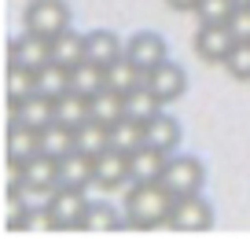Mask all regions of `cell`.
<instances>
[{"instance_id": "cell-1", "label": "cell", "mask_w": 250, "mask_h": 239, "mask_svg": "<svg viewBox=\"0 0 250 239\" xmlns=\"http://www.w3.org/2000/svg\"><path fill=\"white\" fill-rule=\"evenodd\" d=\"M169 210H173V195L166 192L158 180L151 184H133L125 195V221L133 228H158L169 224Z\"/></svg>"}, {"instance_id": "cell-2", "label": "cell", "mask_w": 250, "mask_h": 239, "mask_svg": "<svg viewBox=\"0 0 250 239\" xmlns=\"http://www.w3.org/2000/svg\"><path fill=\"white\" fill-rule=\"evenodd\" d=\"M206 180V166L199 162L195 154H169L166 173L158 177V184L173 195V199H184V195H199Z\"/></svg>"}, {"instance_id": "cell-3", "label": "cell", "mask_w": 250, "mask_h": 239, "mask_svg": "<svg viewBox=\"0 0 250 239\" xmlns=\"http://www.w3.org/2000/svg\"><path fill=\"white\" fill-rule=\"evenodd\" d=\"M44 210H48V217H52L55 232H74V228H81V221H85L88 195L81 192V188H55V192L48 195Z\"/></svg>"}, {"instance_id": "cell-4", "label": "cell", "mask_w": 250, "mask_h": 239, "mask_svg": "<svg viewBox=\"0 0 250 239\" xmlns=\"http://www.w3.org/2000/svg\"><path fill=\"white\" fill-rule=\"evenodd\" d=\"M22 22H26V30L55 41L62 30H70V4L66 0H30Z\"/></svg>"}, {"instance_id": "cell-5", "label": "cell", "mask_w": 250, "mask_h": 239, "mask_svg": "<svg viewBox=\"0 0 250 239\" xmlns=\"http://www.w3.org/2000/svg\"><path fill=\"white\" fill-rule=\"evenodd\" d=\"M210 224H213V202L203 192L173 199V210H169V228L173 232H206Z\"/></svg>"}, {"instance_id": "cell-6", "label": "cell", "mask_w": 250, "mask_h": 239, "mask_svg": "<svg viewBox=\"0 0 250 239\" xmlns=\"http://www.w3.org/2000/svg\"><path fill=\"white\" fill-rule=\"evenodd\" d=\"M15 184H22L30 195H52L55 184H59V162L48 158V154H37L26 166H15Z\"/></svg>"}, {"instance_id": "cell-7", "label": "cell", "mask_w": 250, "mask_h": 239, "mask_svg": "<svg viewBox=\"0 0 250 239\" xmlns=\"http://www.w3.org/2000/svg\"><path fill=\"white\" fill-rule=\"evenodd\" d=\"M8 63L11 66H26V70L48 66V63H52V41L33 33V30H22L8 48Z\"/></svg>"}, {"instance_id": "cell-8", "label": "cell", "mask_w": 250, "mask_h": 239, "mask_svg": "<svg viewBox=\"0 0 250 239\" xmlns=\"http://www.w3.org/2000/svg\"><path fill=\"white\" fill-rule=\"evenodd\" d=\"M235 48V37L228 26H217V22H199L195 30V55L206 63H221L225 66V59L232 55Z\"/></svg>"}, {"instance_id": "cell-9", "label": "cell", "mask_w": 250, "mask_h": 239, "mask_svg": "<svg viewBox=\"0 0 250 239\" xmlns=\"http://www.w3.org/2000/svg\"><path fill=\"white\" fill-rule=\"evenodd\" d=\"M125 55L136 63V70H140L144 77L151 74L155 66H162L166 63V41H162V33H155V30H144V33H133L129 37V44H125Z\"/></svg>"}, {"instance_id": "cell-10", "label": "cell", "mask_w": 250, "mask_h": 239, "mask_svg": "<svg viewBox=\"0 0 250 239\" xmlns=\"http://www.w3.org/2000/svg\"><path fill=\"white\" fill-rule=\"evenodd\" d=\"M147 85H151V92H155L162 103H173V100H180V96H184L188 74H184V66H177V63L166 59L162 66H155V70L147 74Z\"/></svg>"}, {"instance_id": "cell-11", "label": "cell", "mask_w": 250, "mask_h": 239, "mask_svg": "<svg viewBox=\"0 0 250 239\" xmlns=\"http://www.w3.org/2000/svg\"><path fill=\"white\" fill-rule=\"evenodd\" d=\"M133 180V166H129V154L114 151V147H107V151L96 158V184L107 188V192H114V188L129 184Z\"/></svg>"}, {"instance_id": "cell-12", "label": "cell", "mask_w": 250, "mask_h": 239, "mask_svg": "<svg viewBox=\"0 0 250 239\" xmlns=\"http://www.w3.org/2000/svg\"><path fill=\"white\" fill-rule=\"evenodd\" d=\"M88 184H96V158L70 151L59 162V184L55 188H81V192H88Z\"/></svg>"}, {"instance_id": "cell-13", "label": "cell", "mask_w": 250, "mask_h": 239, "mask_svg": "<svg viewBox=\"0 0 250 239\" xmlns=\"http://www.w3.org/2000/svg\"><path fill=\"white\" fill-rule=\"evenodd\" d=\"M11 122L15 125H26V129H48V125L55 122V103L48 100V96H30V100H22V103H15L11 107Z\"/></svg>"}, {"instance_id": "cell-14", "label": "cell", "mask_w": 250, "mask_h": 239, "mask_svg": "<svg viewBox=\"0 0 250 239\" xmlns=\"http://www.w3.org/2000/svg\"><path fill=\"white\" fill-rule=\"evenodd\" d=\"M41 154V132L37 129H26V125L8 122V166H26L30 158Z\"/></svg>"}, {"instance_id": "cell-15", "label": "cell", "mask_w": 250, "mask_h": 239, "mask_svg": "<svg viewBox=\"0 0 250 239\" xmlns=\"http://www.w3.org/2000/svg\"><path fill=\"white\" fill-rule=\"evenodd\" d=\"M166 162H169V154L158 151L151 144H140L133 154H129V166H133V184H151L166 173Z\"/></svg>"}, {"instance_id": "cell-16", "label": "cell", "mask_w": 250, "mask_h": 239, "mask_svg": "<svg viewBox=\"0 0 250 239\" xmlns=\"http://www.w3.org/2000/svg\"><path fill=\"white\" fill-rule=\"evenodd\" d=\"M144 144H151V147H158V151L173 154V151H177V144H180V122L173 114H166V110H158V114L144 125Z\"/></svg>"}, {"instance_id": "cell-17", "label": "cell", "mask_w": 250, "mask_h": 239, "mask_svg": "<svg viewBox=\"0 0 250 239\" xmlns=\"http://www.w3.org/2000/svg\"><path fill=\"white\" fill-rule=\"evenodd\" d=\"M162 107H166V103L158 100L155 92H151L147 77H144V81L133 88V92H125V118H133V122H140V125H147Z\"/></svg>"}, {"instance_id": "cell-18", "label": "cell", "mask_w": 250, "mask_h": 239, "mask_svg": "<svg viewBox=\"0 0 250 239\" xmlns=\"http://www.w3.org/2000/svg\"><path fill=\"white\" fill-rule=\"evenodd\" d=\"M103 88H107V77H103V66L100 63H92L85 55V59L78 63V66L70 70V92L85 96V100H92V96H100Z\"/></svg>"}, {"instance_id": "cell-19", "label": "cell", "mask_w": 250, "mask_h": 239, "mask_svg": "<svg viewBox=\"0 0 250 239\" xmlns=\"http://www.w3.org/2000/svg\"><path fill=\"white\" fill-rule=\"evenodd\" d=\"M103 77H107V88H114V92H122V96H125V92H133V88L144 81V74L136 70V63L129 59L125 52L103 66Z\"/></svg>"}, {"instance_id": "cell-20", "label": "cell", "mask_w": 250, "mask_h": 239, "mask_svg": "<svg viewBox=\"0 0 250 239\" xmlns=\"http://www.w3.org/2000/svg\"><path fill=\"white\" fill-rule=\"evenodd\" d=\"M74 147H78L81 154L100 158V154L110 147V129L103 122H96V118H88V122H81L78 129H74Z\"/></svg>"}, {"instance_id": "cell-21", "label": "cell", "mask_w": 250, "mask_h": 239, "mask_svg": "<svg viewBox=\"0 0 250 239\" xmlns=\"http://www.w3.org/2000/svg\"><path fill=\"white\" fill-rule=\"evenodd\" d=\"M125 217H118V210L110 202H88L85 210V221H81L78 232H88V236H110V232L122 228Z\"/></svg>"}, {"instance_id": "cell-22", "label": "cell", "mask_w": 250, "mask_h": 239, "mask_svg": "<svg viewBox=\"0 0 250 239\" xmlns=\"http://www.w3.org/2000/svg\"><path fill=\"white\" fill-rule=\"evenodd\" d=\"M81 59H85V33H78V30H62L59 37L52 41V63H59V66L74 70Z\"/></svg>"}, {"instance_id": "cell-23", "label": "cell", "mask_w": 250, "mask_h": 239, "mask_svg": "<svg viewBox=\"0 0 250 239\" xmlns=\"http://www.w3.org/2000/svg\"><path fill=\"white\" fill-rule=\"evenodd\" d=\"M122 52H125V44H122L110 30H92V33H85V55H88L92 63H100V66H107V63L118 59Z\"/></svg>"}, {"instance_id": "cell-24", "label": "cell", "mask_w": 250, "mask_h": 239, "mask_svg": "<svg viewBox=\"0 0 250 239\" xmlns=\"http://www.w3.org/2000/svg\"><path fill=\"white\" fill-rule=\"evenodd\" d=\"M70 151H78V147H74V129H66V125H59V122H52L48 129H41V154L62 162Z\"/></svg>"}, {"instance_id": "cell-25", "label": "cell", "mask_w": 250, "mask_h": 239, "mask_svg": "<svg viewBox=\"0 0 250 239\" xmlns=\"http://www.w3.org/2000/svg\"><path fill=\"white\" fill-rule=\"evenodd\" d=\"M88 110H92L96 122H103V125L110 129V125H118V122L125 118V96L114 92V88H103L100 96H92V100H88Z\"/></svg>"}, {"instance_id": "cell-26", "label": "cell", "mask_w": 250, "mask_h": 239, "mask_svg": "<svg viewBox=\"0 0 250 239\" xmlns=\"http://www.w3.org/2000/svg\"><path fill=\"white\" fill-rule=\"evenodd\" d=\"M37 92L48 96V100H62V96L70 92V70L59 66V63H48V66L37 70Z\"/></svg>"}, {"instance_id": "cell-27", "label": "cell", "mask_w": 250, "mask_h": 239, "mask_svg": "<svg viewBox=\"0 0 250 239\" xmlns=\"http://www.w3.org/2000/svg\"><path fill=\"white\" fill-rule=\"evenodd\" d=\"M92 110H88V100L78 92H66L62 100H55V122L66 125V129H78L81 122H88Z\"/></svg>"}, {"instance_id": "cell-28", "label": "cell", "mask_w": 250, "mask_h": 239, "mask_svg": "<svg viewBox=\"0 0 250 239\" xmlns=\"http://www.w3.org/2000/svg\"><path fill=\"white\" fill-rule=\"evenodd\" d=\"M30 96H37V70L11 66L8 63V103L15 107V103L30 100Z\"/></svg>"}, {"instance_id": "cell-29", "label": "cell", "mask_w": 250, "mask_h": 239, "mask_svg": "<svg viewBox=\"0 0 250 239\" xmlns=\"http://www.w3.org/2000/svg\"><path fill=\"white\" fill-rule=\"evenodd\" d=\"M144 144V125L133 122V118H122L118 125H110V147L122 154H133L136 147Z\"/></svg>"}, {"instance_id": "cell-30", "label": "cell", "mask_w": 250, "mask_h": 239, "mask_svg": "<svg viewBox=\"0 0 250 239\" xmlns=\"http://www.w3.org/2000/svg\"><path fill=\"white\" fill-rule=\"evenodd\" d=\"M232 11H235L232 0H199L195 15H199V22H217V26H228Z\"/></svg>"}, {"instance_id": "cell-31", "label": "cell", "mask_w": 250, "mask_h": 239, "mask_svg": "<svg viewBox=\"0 0 250 239\" xmlns=\"http://www.w3.org/2000/svg\"><path fill=\"white\" fill-rule=\"evenodd\" d=\"M225 70L235 81H250V41H235L232 55L225 59Z\"/></svg>"}, {"instance_id": "cell-32", "label": "cell", "mask_w": 250, "mask_h": 239, "mask_svg": "<svg viewBox=\"0 0 250 239\" xmlns=\"http://www.w3.org/2000/svg\"><path fill=\"white\" fill-rule=\"evenodd\" d=\"M228 30H232L235 41H250V8H235L232 19H228Z\"/></svg>"}, {"instance_id": "cell-33", "label": "cell", "mask_w": 250, "mask_h": 239, "mask_svg": "<svg viewBox=\"0 0 250 239\" xmlns=\"http://www.w3.org/2000/svg\"><path fill=\"white\" fill-rule=\"evenodd\" d=\"M173 11H195L199 8V0H166Z\"/></svg>"}, {"instance_id": "cell-34", "label": "cell", "mask_w": 250, "mask_h": 239, "mask_svg": "<svg viewBox=\"0 0 250 239\" xmlns=\"http://www.w3.org/2000/svg\"><path fill=\"white\" fill-rule=\"evenodd\" d=\"M232 4L235 8H250V0H232Z\"/></svg>"}]
</instances>
